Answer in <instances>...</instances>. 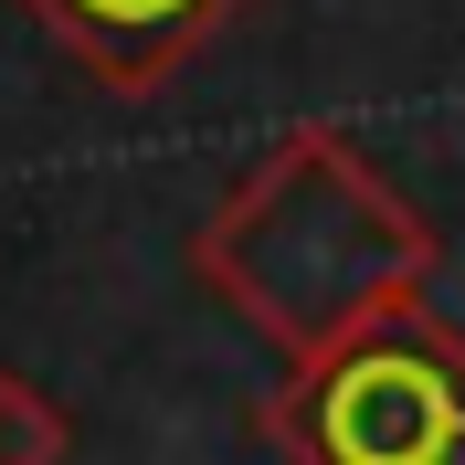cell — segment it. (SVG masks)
<instances>
[{
  "label": "cell",
  "mask_w": 465,
  "mask_h": 465,
  "mask_svg": "<svg viewBox=\"0 0 465 465\" xmlns=\"http://www.w3.org/2000/svg\"><path fill=\"white\" fill-rule=\"evenodd\" d=\"M434 264H444L434 223L339 127L275 138L191 232V275L264 349H286V371L349 349L360 328L402 318V307H423Z\"/></svg>",
  "instance_id": "cell-1"
},
{
  "label": "cell",
  "mask_w": 465,
  "mask_h": 465,
  "mask_svg": "<svg viewBox=\"0 0 465 465\" xmlns=\"http://www.w3.org/2000/svg\"><path fill=\"white\" fill-rule=\"evenodd\" d=\"M74 455V423H64L54 391H32L22 371H0V465H64Z\"/></svg>",
  "instance_id": "cell-4"
},
{
  "label": "cell",
  "mask_w": 465,
  "mask_h": 465,
  "mask_svg": "<svg viewBox=\"0 0 465 465\" xmlns=\"http://www.w3.org/2000/svg\"><path fill=\"white\" fill-rule=\"evenodd\" d=\"M232 11L243 0H32V22L54 32L106 95H159Z\"/></svg>",
  "instance_id": "cell-3"
},
{
  "label": "cell",
  "mask_w": 465,
  "mask_h": 465,
  "mask_svg": "<svg viewBox=\"0 0 465 465\" xmlns=\"http://www.w3.org/2000/svg\"><path fill=\"white\" fill-rule=\"evenodd\" d=\"M264 434L286 465H465V339L434 307H402L328 360H296Z\"/></svg>",
  "instance_id": "cell-2"
}]
</instances>
